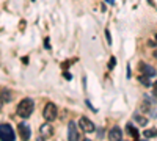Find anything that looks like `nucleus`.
Wrapping results in <instances>:
<instances>
[{
	"label": "nucleus",
	"instance_id": "f257e3e1",
	"mask_svg": "<svg viewBox=\"0 0 157 141\" xmlns=\"http://www.w3.org/2000/svg\"><path fill=\"white\" fill-rule=\"evenodd\" d=\"M35 110V104L32 99H22L17 105V114L21 118H29Z\"/></svg>",
	"mask_w": 157,
	"mask_h": 141
},
{
	"label": "nucleus",
	"instance_id": "f03ea898",
	"mask_svg": "<svg viewBox=\"0 0 157 141\" xmlns=\"http://www.w3.org/2000/svg\"><path fill=\"white\" fill-rule=\"evenodd\" d=\"M16 135L10 124H0V141H14Z\"/></svg>",
	"mask_w": 157,
	"mask_h": 141
},
{
	"label": "nucleus",
	"instance_id": "7ed1b4c3",
	"mask_svg": "<svg viewBox=\"0 0 157 141\" xmlns=\"http://www.w3.org/2000/svg\"><path fill=\"white\" fill-rule=\"evenodd\" d=\"M57 114H58V111H57V105H55V104H52V102H49V104L44 107V111H43L44 119H46L47 122H52V121H55V119H57Z\"/></svg>",
	"mask_w": 157,
	"mask_h": 141
},
{
	"label": "nucleus",
	"instance_id": "20e7f679",
	"mask_svg": "<svg viewBox=\"0 0 157 141\" xmlns=\"http://www.w3.org/2000/svg\"><path fill=\"white\" fill-rule=\"evenodd\" d=\"M78 125H80V129L85 132V133H93L96 129H94V124L91 122L88 118H80V121H78Z\"/></svg>",
	"mask_w": 157,
	"mask_h": 141
},
{
	"label": "nucleus",
	"instance_id": "39448f33",
	"mask_svg": "<svg viewBox=\"0 0 157 141\" xmlns=\"http://www.w3.org/2000/svg\"><path fill=\"white\" fill-rule=\"evenodd\" d=\"M68 141H78V130L74 121H69L68 125Z\"/></svg>",
	"mask_w": 157,
	"mask_h": 141
},
{
	"label": "nucleus",
	"instance_id": "423d86ee",
	"mask_svg": "<svg viewBox=\"0 0 157 141\" xmlns=\"http://www.w3.org/2000/svg\"><path fill=\"white\" fill-rule=\"evenodd\" d=\"M17 130H19V135H21L22 141H27V139L30 138V135H32V132H30V127H29L27 124H25V122H21V124H19Z\"/></svg>",
	"mask_w": 157,
	"mask_h": 141
},
{
	"label": "nucleus",
	"instance_id": "0eeeda50",
	"mask_svg": "<svg viewBox=\"0 0 157 141\" xmlns=\"http://www.w3.org/2000/svg\"><path fill=\"white\" fill-rule=\"evenodd\" d=\"M121 136H123V130H121L118 125H115L113 129L109 132V139H110V141H120Z\"/></svg>",
	"mask_w": 157,
	"mask_h": 141
},
{
	"label": "nucleus",
	"instance_id": "6e6552de",
	"mask_svg": "<svg viewBox=\"0 0 157 141\" xmlns=\"http://www.w3.org/2000/svg\"><path fill=\"white\" fill-rule=\"evenodd\" d=\"M41 135L44 136V139H46V138H50L52 135H54V129H52V125H50V124H44V125H41Z\"/></svg>",
	"mask_w": 157,
	"mask_h": 141
},
{
	"label": "nucleus",
	"instance_id": "1a4fd4ad",
	"mask_svg": "<svg viewBox=\"0 0 157 141\" xmlns=\"http://www.w3.org/2000/svg\"><path fill=\"white\" fill-rule=\"evenodd\" d=\"M141 71H143V74H145L146 77H154V75H155V69H154L152 66H148V65L143 66Z\"/></svg>",
	"mask_w": 157,
	"mask_h": 141
},
{
	"label": "nucleus",
	"instance_id": "9d476101",
	"mask_svg": "<svg viewBox=\"0 0 157 141\" xmlns=\"http://www.w3.org/2000/svg\"><path fill=\"white\" fill-rule=\"evenodd\" d=\"M126 129H127V133H129L130 136H132L134 139H137V138H138V132H137V129H135V127H134L132 124H127Z\"/></svg>",
	"mask_w": 157,
	"mask_h": 141
},
{
	"label": "nucleus",
	"instance_id": "9b49d317",
	"mask_svg": "<svg viewBox=\"0 0 157 141\" xmlns=\"http://www.w3.org/2000/svg\"><path fill=\"white\" fill-rule=\"evenodd\" d=\"M0 97H2V100L5 102H10V100H13V94H11V91H6V89H3L2 93H0Z\"/></svg>",
	"mask_w": 157,
	"mask_h": 141
},
{
	"label": "nucleus",
	"instance_id": "f8f14e48",
	"mask_svg": "<svg viewBox=\"0 0 157 141\" xmlns=\"http://www.w3.org/2000/svg\"><path fill=\"white\" fill-rule=\"evenodd\" d=\"M143 135H145V138H154V136H157V130L155 129H148V130L143 132Z\"/></svg>",
	"mask_w": 157,
	"mask_h": 141
},
{
	"label": "nucleus",
	"instance_id": "ddd939ff",
	"mask_svg": "<svg viewBox=\"0 0 157 141\" xmlns=\"http://www.w3.org/2000/svg\"><path fill=\"white\" fill-rule=\"evenodd\" d=\"M134 119H135L140 125H146V124H148V119H146V118H143V116H140V114H135V118H134Z\"/></svg>",
	"mask_w": 157,
	"mask_h": 141
},
{
	"label": "nucleus",
	"instance_id": "4468645a",
	"mask_svg": "<svg viewBox=\"0 0 157 141\" xmlns=\"http://www.w3.org/2000/svg\"><path fill=\"white\" fill-rule=\"evenodd\" d=\"M140 82L145 85V86H149V85H151V82H149V79H148L146 75H145V77H140Z\"/></svg>",
	"mask_w": 157,
	"mask_h": 141
},
{
	"label": "nucleus",
	"instance_id": "2eb2a0df",
	"mask_svg": "<svg viewBox=\"0 0 157 141\" xmlns=\"http://www.w3.org/2000/svg\"><path fill=\"white\" fill-rule=\"evenodd\" d=\"M115 63H116V60H115V58H112V60H110V63H109V69H113V68H115Z\"/></svg>",
	"mask_w": 157,
	"mask_h": 141
},
{
	"label": "nucleus",
	"instance_id": "dca6fc26",
	"mask_svg": "<svg viewBox=\"0 0 157 141\" xmlns=\"http://www.w3.org/2000/svg\"><path fill=\"white\" fill-rule=\"evenodd\" d=\"M105 36H107V43L112 44V36H110V32L109 30H105Z\"/></svg>",
	"mask_w": 157,
	"mask_h": 141
},
{
	"label": "nucleus",
	"instance_id": "f3484780",
	"mask_svg": "<svg viewBox=\"0 0 157 141\" xmlns=\"http://www.w3.org/2000/svg\"><path fill=\"white\" fill-rule=\"evenodd\" d=\"M149 105H151V104H149V102H143V107H141V108L148 111V110H149Z\"/></svg>",
	"mask_w": 157,
	"mask_h": 141
},
{
	"label": "nucleus",
	"instance_id": "a211bd4d",
	"mask_svg": "<svg viewBox=\"0 0 157 141\" xmlns=\"http://www.w3.org/2000/svg\"><path fill=\"white\" fill-rule=\"evenodd\" d=\"M63 75H64V79H68V80H71V74H68V72H64Z\"/></svg>",
	"mask_w": 157,
	"mask_h": 141
},
{
	"label": "nucleus",
	"instance_id": "6ab92c4d",
	"mask_svg": "<svg viewBox=\"0 0 157 141\" xmlns=\"http://www.w3.org/2000/svg\"><path fill=\"white\" fill-rule=\"evenodd\" d=\"M154 96H155V97H157V82H155V83H154Z\"/></svg>",
	"mask_w": 157,
	"mask_h": 141
},
{
	"label": "nucleus",
	"instance_id": "aec40b11",
	"mask_svg": "<svg viewBox=\"0 0 157 141\" xmlns=\"http://www.w3.org/2000/svg\"><path fill=\"white\" fill-rule=\"evenodd\" d=\"M2 104H3V100H2V97H0V108H2Z\"/></svg>",
	"mask_w": 157,
	"mask_h": 141
},
{
	"label": "nucleus",
	"instance_id": "412c9836",
	"mask_svg": "<svg viewBox=\"0 0 157 141\" xmlns=\"http://www.w3.org/2000/svg\"><path fill=\"white\" fill-rule=\"evenodd\" d=\"M107 2H109V3H115V0H107Z\"/></svg>",
	"mask_w": 157,
	"mask_h": 141
},
{
	"label": "nucleus",
	"instance_id": "4be33fe9",
	"mask_svg": "<svg viewBox=\"0 0 157 141\" xmlns=\"http://www.w3.org/2000/svg\"><path fill=\"white\" fill-rule=\"evenodd\" d=\"M83 141H91V139H88V138H86V139H83Z\"/></svg>",
	"mask_w": 157,
	"mask_h": 141
},
{
	"label": "nucleus",
	"instance_id": "5701e85b",
	"mask_svg": "<svg viewBox=\"0 0 157 141\" xmlns=\"http://www.w3.org/2000/svg\"><path fill=\"white\" fill-rule=\"evenodd\" d=\"M154 57H155V58H157V52H155V54H154Z\"/></svg>",
	"mask_w": 157,
	"mask_h": 141
},
{
	"label": "nucleus",
	"instance_id": "b1692460",
	"mask_svg": "<svg viewBox=\"0 0 157 141\" xmlns=\"http://www.w3.org/2000/svg\"><path fill=\"white\" fill-rule=\"evenodd\" d=\"M155 41H157V33H155Z\"/></svg>",
	"mask_w": 157,
	"mask_h": 141
},
{
	"label": "nucleus",
	"instance_id": "393cba45",
	"mask_svg": "<svg viewBox=\"0 0 157 141\" xmlns=\"http://www.w3.org/2000/svg\"><path fill=\"white\" fill-rule=\"evenodd\" d=\"M120 141H121V139H120Z\"/></svg>",
	"mask_w": 157,
	"mask_h": 141
}]
</instances>
